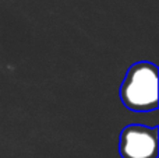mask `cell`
Returning a JSON list of instances; mask_svg holds the SVG:
<instances>
[{"label": "cell", "instance_id": "obj_1", "mask_svg": "<svg viewBox=\"0 0 159 158\" xmlns=\"http://www.w3.org/2000/svg\"><path fill=\"white\" fill-rule=\"evenodd\" d=\"M121 102L134 112L158 108V69L149 62L134 63L120 87Z\"/></svg>", "mask_w": 159, "mask_h": 158}, {"label": "cell", "instance_id": "obj_2", "mask_svg": "<svg viewBox=\"0 0 159 158\" xmlns=\"http://www.w3.org/2000/svg\"><path fill=\"white\" fill-rule=\"evenodd\" d=\"M121 158H157L158 129L143 125H129L121 130L119 140Z\"/></svg>", "mask_w": 159, "mask_h": 158}]
</instances>
